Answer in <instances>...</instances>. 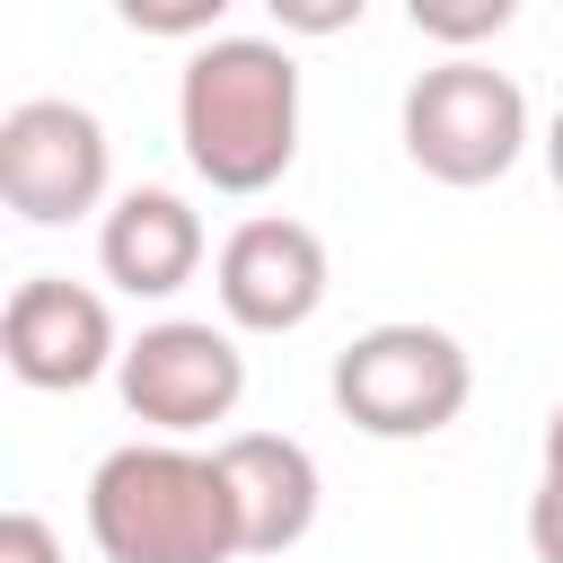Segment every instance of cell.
<instances>
[{
	"label": "cell",
	"mask_w": 563,
	"mask_h": 563,
	"mask_svg": "<svg viewBox=\"0 0 563 563\" xmlns=\"http://www.w3.org/2000/svg\"><path fill=\"white\" fill-rule=\"evenodd\" d=\"M176 141L211 194H264L299 158V62L273 35H211L176 79Z\"/></svg>",
	"instance_id": "obj_1"
},
{
	"label": "cell",
	"mask_w": 563,
	"mask_h": 563,
	"mask_svg": "<svg viewBox=\"0 0 563 563\" xmlns=\"http://www.w3.org/2000/svg\"><path fill=\"white\" fill-rule=\"evenodd\" d=\"M88 537L106 563H229L238 501L211 449L185 440H132L88 475Z\"/></svg>",
	"instance_id": "obj_2"
},
{
	"label": "cell",
	"mask_w": 563,
	"mask_h": 563,
	"mask_svg": "<svg viewBox=\"0 0 563 563\" xmlns=\"http://www.w3.org/2000/svg\"><path fill=\"white\" fill-rule=\"evenodd\" d=\"M466 396H475L466 343L440 325L396 317V325H369L334 352V405L369 440H431L466 413Z\"/></svg>",
	"instance_id": "obj_3"
},
{
	"label": "cell",
	"mask_w": 563,
	"mask_h": 563,
	"mask_svg": "<svg viewBox=\"0 0 563 563\" xmlns=\"http://www.w3.org/2000/svg\"><path fill=\"white\" fill-rule=\"evenodd\" d=\"M519 150H528V97L510 70L457 53L405 88V158L431 185H493L519 167Z\"/></svg>",
	"instance_id": "obj_4"
},
{
	"label": "cell",
	"mask_w": 563,
	"mask_h": 563,
	"mask_svg": "<svg viewBox=\"0 0 563 563\" xmlns=\"http://www.w3.org/2000/svg\"><path fill=\"white\" fill-rule=\"evenodd\" d=\"M114 387H123L132 422H150L158 440H194V431H211V422L238 413V396H246V352H238V334L211 325V317H158V325H141V334L123 343Z\"/></svg>",
	"instance_id": "obj_5"
},
{
	"label": "cell",
	"mask_w": 563,
	"mask_h": 563,
	"mask_svg": "<svg viewBox=\"0 0 563 563\" xmlns=\"http://www.w3.org/2000/svg\"><path fill=\"white\" fill-rule=\"evenodd\" d=\"M106 176H114V141L88 106L70 97H26L0 114V202L35 229H62L79 211L106 202Z\"/></svg>",
	"instance_id": "obj_6"
},
{
	"label": "cell",
	"mask_w": 563,
	"mask_h": 563,
	"mask_svg": "<svg viewBox=\"0 0 563 563\" xmlns=\"http://www.w3.org/2000/svg\"><path fill=\"white\" fill-rule=\"evenodd\" d=\"M0 361H9L18 387L70 396V387H97L106 369H123V343H114V317L88 282L26 273L0 308Z\"/></svg>",
	"instance_id": "obj_7"
},
{
	"label": "cell",
	"mask_w": 563,
	"mask_h": 563,
	"mask_svg": "<svg viewBox=\"0 0 563 563\" xmlns=\"http://www.w3.org/2000/svg\"><path fill=\"white\" fill-rule=\"evenodd\" d=\"M211 290H220V317L238 334H290L325 308V238L308 220H238L220 238V264H211Z\"/></svg>",
	"instance_id": "obj_8"
},
{
	"label": "cell",
	"mask_w": 563,
	"mask_h": 563,
	"mask_svg": "<svg viewBox=\"0 0 563 563\" xmlns=\"http://www.w3.org/2000/svg\"><path fill=\"white\" fill-rule=\"evenodd\" d=\"M220 475H229V501H238V545L246 554H290L308 528H317V457L282 431H229L220 449Z\"/></svg>",
	"instance_id": "obj_9"
},
{
	"label": "cell",
	"mask_w": 563,
	"mask_h": 563,
	"mask_svg": "<svg viewBox=\"0 0 563 563\" xmlns=\"http://www.w3.org/2000/svg\"><path fill=\"white\" fill-rule=\"evenodd\" d=\"M97 264H106V282L132 290V299H176V290L194 282V264H202V220H194V202L167 194V185H132V194L106 211V229H97Z\"/></svg>",
	"instance_id": "obj_10"
},
{
	"label": "cell",
	"mask_w": 563,
	"mask_h": 563,
	"mask_svg": "<svg viewBox=\"0 0 563 563\" xmlns=\"http://www.w3.org/2000/svg\"><path fill=\"white\" fill-rule=\"evenodd\" d=\"M501 26H510V0H475V9L413 0V35H440V44H475V35H501Z\"/></svg>",
	"instance_id": "obj_11"
},
{
	"label": "cell",
	"mask_w": 563,
	"mask_h": 563,
	"mask_svg": "<svg viewBox=\"0 0 563 563\" xmlns=\"http://www.w3.org/2000/svg\"><path fill=\"white\" fill-rule=\"evenodd\" d=\"M123 26L141 35H220V0H176V9H150V0H123Z\"/></svg>",
	"instance_id": "obj_12"
},
{
	"label": "cell",
	"mask_w": 563,
	"mask_h": 563,
	"mask_svg": "<svg viewBox=\"0 0 563 563\" xmlns=\"http://www.w3.org/2000/svg\"><path fill=\"white\" fill-rule=\"evenodd\" d=\"M0 563H62V545H53V528L35 510H9L0 519Z\"/></svg>",
	"instance_id": "obj_13"
},
{
	"label": "cell",
	"mask_w": 563,
	"mask_h": 563,
	"mask_svg": "<svg viewBox=\"0 0 563 563\" xmlns=\"http://www.w3.org/2000/svg\"><path fill=\"white\" fill-rule=\"evenodd\" d=\"M528 545H537V563H563V484H537V501H528Z\"/></svg>",
	"instance_id": "obj_14"
},
{
	"label": "cell",
	"mask_w": 563,
	"mask_h": 563,
	"mask_svg": "<svg viewBox=\"0 0 563 563\" xmlns=\"http://www.w3.org/2000/svg\"><path fill=\"white\" fill-rule=\"evenodd\" d=\"M282 26H361V0H334V9H282Z\"/></svg>",
	"instance_id": "obj_15"
},
{
	"label": "cell",
	"mask_w": 563,
	"mask_h": 563,
	"mask_svg": "<svg viewBox=\"0 0 563 563\" xmlns=\"http://www.w3.org/2000/svg\"><path fill=\"white\" fill-rule=\"evenodd\" d=\"M545 484H563V405L545 413Z\"/></svg>",
	"instance_id": "obj_16"
},
{
	"label": "cell",
	"mask_w": 563,
	"mask_h": 563,
	"mask_svg": "<svg viewBox=\"0 0 563 563\" xmlns=\"http://www.w3.org/2000/svg\"><path fill=\"white\" fill-rule=\"evenodd\" d=\"M545 167H554V194H563V106H554V123H545Z\"/></svg>",
	"instance_id": "obj_17"
}]
</instances>
